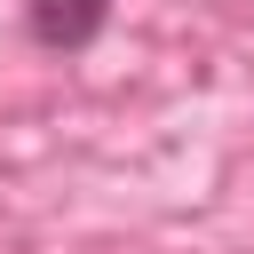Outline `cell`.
Masks as SVG:
<instances>
[{
  "label": "cell",
  "mask_w": 254,
  "mask_h": 254,
  "mask_svg": "<svg viewBox=\"0 0 254 254\" xmlns=\"http://www.w3.org/2000/svg\"><path fill=\"white\" fill-rule=\"evenodd\" d=\"M111 24V0H32V32L48 48H87Z\"/></svg>",
  "instance_id": "1"
}]
</instances>
